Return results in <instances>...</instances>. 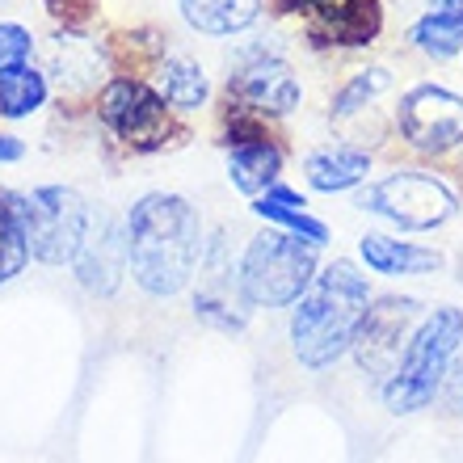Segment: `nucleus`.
<instances>
[{"mask_svg":"<svg viewBox=\"0 0 463 463\" xmlns=\"http://www.w3.org/2000/svg\"><path fill=\"white\" fill-rule=\"evenodd\" d=\"M122 223H127V266L139 291L152 299H173L194 282L207 228L190 198L173 190H147L127 207Z\"/></svg>","mask_w":463,"mask_h":463,"instance_id":"1","label":"nucleus"},{"mask_svg":"<svg viewBox=\"0 0 463 463\" xmlns=\"http://www.w3.org/2000/svg\"><path fill=\"white\" fill-rule=\"evenodd\" d=\"M366 274L350 257H333L317 269V279L291 304V354L307 371H329L354 345V333L371 307Z\"/></svg>","mask_w":463,"mask_h":463,"instance_id":"2","label":"nucleus"},{"mask_svg":"<svg viewBox=\"0 0 463 463\" xmlns=\"http://www.w3.org/2000/svg\"><path fill=\"white\" fill-rule=\"evenodd\" d=\"M463 342V312L459 307H434L421 317L409 345L401 350L392 375L383 379V404L396 417H413L439 401L447 366Z\"/></svg>","mask_w":463,"mask_h":463,"instance_id":"3","label":"nucleus"},{"mask_svg":"<svg viewBox=\"0 0 463 463\" xmlns=\"http://www.w3.org/2000/svg\"><path fill=\"white\" fill-rule=\"evenodd\" d=\"M93 114H98L101 131L110 135L122 152H131V156H156V152L185 139L182 114H173L165 106V98L152 89L147 76L114 72L98 89Z\"/></svg>","mask_w":463,"mask_h":463,"instance_id":"4","label":"nucleus"},{"mask_svg":"<svg viewBox=\"0 0 463 463\" xmlns=\"http://www.w3.org/2000/svg\"><path fill=\"white\" fill-rule=\"evenodd\" d=\"M354 207L396 232H439L459 215V194L439 173L396 165L383 177H366L354 190Z\"/></svg>","mask_w":463,"mask_h":463,"instance_id":"5","label":"nucleus"},{"mask_svg":"<svg viewBox=\"0 0 463 463\" xmlns=\"http://www.w3.org/2000/svg\"><path fill=\"white\" fill-rule=\"evenodd\" d=\"M320 249L282 228H261L241 253V287L253 307H291L312 287L320 269Z\"/></svg>","mask_w":463,"mask_h":463,"instance_id":"6","label":"nucleus"},{"mask_svg":"<svg viewBox=\"0 0 463 463\" xmlns=\"http://www.w3.org/2000/svg\"><path fill=\"white\" fill-rule=\"evenodd\" d=\"M13 207L22 215L30 257L43 266H72L76 249L85 241L93 207L76 185H34L13 190Z\"/></svg>","mask_w":463,"mask_h":463,"instance_id":"7","label":"nucleus"},{"mask_svg":"<svg viewBox=\"0 0 463 463\" xmlns=\"http://www.w3.org/2000/svg\"><path fill=\"white\" fill-rule=\"evenodd\" d=\"M223 98L236 110H249L257 118L279 122L304 106V80L295 68L282 60L279 47L269 43H244L236 47L228 63V80H223Z\"/></svg>","mask_w":463,"mask_h":463,"instance_id":"8","label":"nucleus"},{"mask_svg":"<svg viewBox=\"0 0 463 463\" xmlns=\"http://www.w3.org/2000/svg\"><path fill=\"white\" fill-rule=\"evenodd\" d=\"M396 135L417 156L439 160L455 147H463V93L434 80L409 85L396 101Z\"/></svg>","mask_w":463,"mask_h":463,"instance_id":"9","label":"nucleus"},{"mask_svg":"<svg viewBox=\"0 0 463 463\" xmlns=\"http://www.w3.org/2000/svg\"><path fill=\"white\" fill-rule=\"evenodd\" d=\"M282 17H299L304 34L317 47L358 51L383 34V5L379 0H269Z\"/></svg>","mask_w":463,"mask_h":463,"instance_id":"10","label":"nucleus"},{"mask_svg":"<svg viewBox=\"0 0 463 463\" xmlns=\"http://www.w3.org/2000/svg\"><path fill=\"white\" fill-rule=\"evenodd\" d=\"M198 287H194V317L203 325L220 333H241L253 304L244 299L241 287V257L228 253V241L223 232L207 236L203 244V261H198Z\"/></svg>","mask_w":463,"mask_h":463,"instance_id":"11","label":"nucleus"},{"mask_svg":"<svg viewBox=\"0 0 463 463\" xmlns=\"http://www.w3.org/2000/svg\"><path fill=\"white\" fill-rule=\"evenodd\" d=\"M421 317H426V307L413 295H379V299H371V307H366V317L350 345L358 366L371 371V375L388 379L401 350L413 337V329L421 325Z\"/></svg>","mask_w":463,"mask_h":463,"instance_id":"12","label":"nucleus"},{"mask_svg":"<svg viewBox=\"0 0 463 463\" xmlns=\"http://www.w3.org/2000/svg\"><path fill=\"white\" fill-rule=\"evenodd\" d=\"M72 274H76V282H80L89 295H98V299L118 295L122 279L131 274V266H127V223H122V215H114V211H106V207H93L85 241H80V249H76V257H72Z\"/></svg>","mask_w":463,"mask_h":463,"instance_id":"13","label":"nucleus"},{"mask_svg":"<svg viewBox=\"0 0 463 463\" xmlns=\"http://www.w3.org/2000/svg\"><path fill=\"white\" fill-rule=\"evenodd\" d=\"M43 72H47V80L60 89L63 98H72V101L98 98V89L114 72L110 47L101 38H93L89 30H55V38H51V63Z\"/></svg>","mask_w":463,"mask_h":463,"instance_id":"14","label":"nucleus"},{"mask_svg":"<svg viewBox=\"0 0 463 463\" xmlns=\"http://www.w3.org/2000/svg\"><path fill=\"white\" fill-rule=\"evenodd\" d=\"M375 152L354 139H333L304 156V182L312 194H350L371 177Z\"/></svg>","mask_w":463,"mask_h":463,"instance_id":"15","label":"nucleus"},{"mask_svg":"<svg viewBox=\"0 0 463 463\" xmlns=\"http://www.w3.org/2000/svg\"><path fill=\"white\" fill-rule=\"evenodd\" d=\"M358 261L371 274H383V279H426V274H439L447 266V257L434 244L401 241L392 232H363L358 236Z\"/></svg>","mask_w":463,"mask_h":463,"instance_id":"16","label":"nucleus"},{"mask_svg":"<svg viewBox=\"0 0 463 463\" xmlns=\"http://www.w3.org/2000/svg\"><path fill=\"white\" fill-rule=\"evenodd\" d=\"M147 80H152V89L165 98V106L173 114H198V110H207L211 98H215L211 72L194 55H185V51H165L147 68Z\"/></svg>","mask_w":463,"mask_h":463,"instance_id":"17","label":"nucleus"},{"mask_svg":"<svg viewBox=\"0 0 463 463\" xmlns=\"http://www.w3.org/2000/svg\"><path fill=\"white\" fill-rule=\"evenodd\" d=\"M223 169L236 194L257 198L266 194L274 182H282L287 169V147L279 144V135H261V139H244V144H223Z\"/></svg>","mask_w":463,"mask_h":463,"instance_id":"18","label":"nucleus"},{"mask_svg":"<svg viewBox=\"0 0 463 463\" xmlns=\"http://www.w3.org/2000/svg\"><path fill=\"white\" fill-rule=\"evenodd\" d=\"M249 211H253L261 223H269V228H282V232H291V236H299V241H307L312 249H325V244L333 241L329 223L307 211V194H299V190L287 182H274L266 194L249 198Z\"/></svg>","mask_w":463,"mask_h":463,"instance_id":"19","label":"nucleus"},{"mask_svg":"<svg viewBox=\"0 0 463 463\" xmlns=\"http://www.w3.org/2000/svg\"><path fill=\"white\" fill-rule=\"evenodd\" d=\"M269 0H177V13L190 34L211 38V43H232L249 34Z\"/></svg>","mask_w":463,"mask_h":463,"instance_id":"20","label":"nucleus"},{"mask_svg":"<svg viewBox=\"0 0 463 463\" xmlns=\"http://www.w3.org/2000/svg\"><path fill=\"white\" fill-rule=\"evenodd\" d=\"M51 101V80L34 60L0 68V118L25 122Z\"/></svg>","mask_w":463,"mask_h":463,"instance_id":"21","label":"nucleus"},{"mask_svg":"<svg viewBox=\"0 0 463 463\" xmlns=\"http://www.w3.org/2000/svg\"><path fill=\"white\" fill-rule=\"evenodd\" d=\"M409 47L434 63L463 55V9H426L409 25Z\"/></svg>","mask_w":463,"mask_h":463,"instance_id":"22","label":"nucleus"},{"mask_svg":"<svg viewBox=\"0 0 463 463\" xmlns=\"http://www.w3.org/2000/svg\"><path fill=\"white\" fill-rule=\"evenodd\" d=\"M388 89H392V72L383 68V63H366V68L350 72L342 85H337V93L329 98V122H333V127L354 122L358 114L371 110V106H375V98H383Z\"/></svg>","mask_w":463,"mask_h":463,"instance_id":"23","label":"nucleus"},{"mask_svg":"<svg viewBox=\"0 0 463 463\" xmlns=\"http://www.w3.org/2000/svg\"><path fill=\"white\" fill-rule=\"evenodd\" d=\"M34 257H30V241H25L22 215L13 207V190H0V287L25 274Z\"/></svg>","mask_w":463,"mask_h":463,"instance_id":"24","label":"nucleus"},{"mask_svg":"<svg viewBox=\"0 0 463 463\" xmlns=\"http://www.w3.org/2000/svg\"><path fill=\"white\" fill-rule=\"evenodd\" d=\"M34 60V34L22 22H0V68Z\"/></svg>","mask_w":463,"mask_h":463,"instance_id":"25","label":"nucleus"},{"mask_svg":"<svg viewBox=\"0 0 463 463\" xmlns=\"http://www.w3.org/2000/svg\"><path fill=\"white\" fill-rule=\"evenodd\" d=\"M60 30H89L98 17V0H43Z\"/></svg>","mask_w":463,"mask_h":463,"instance_id":"26","label":"nucleus"},{"mask_svg":"<svg viewBox=\"0 0 463 463\" xmlns=\"http://www.w3.org/2000/svg\"><path fill=\"white\" fill-rule=\"evenodd\" d=\"M442 404L451 409V413H463V342H459V350H455V358H451V366H447V379H442Z\"/></svg>","mask_w":463,"mask_h":463,"instance_id":"27","label":"nucleus"},{"mask_svg":"<svg viewBox=\"0 0 463 463\" xmlns=\"http://www.w3.org/2000/svg\"><path fill=\"white\" fill-rule=\"evenodd\" d=\"M25 156V139H17V135L0 131V165H17V160Z\"/></svg>","mask_w":463,"mask_h":463,"instance_id":"28","label":"nucleus"},{"mask_svg":"<svg viewBox=\"0 0 463 463\" xmlns=\"http://www.w3.org/2000/svg\"><path fill=\"white\" fill-rule=\"evenodd\" d=\"M430 9H463V0H430Z\"/></svg>","mask_w":463,"mask_h":463,"instance_id":"29","label":"nucleus"}]
</instances>
